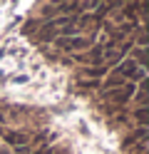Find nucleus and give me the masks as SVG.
Wrapping results in <instances>:
<instances>
[{"mask_svg": "<svg viewBox=\"0 0 149 154\" xmlns=\"http://www.w3.org/2000/svg\"><path fill=\"white\" fill-rule=\"evenodd\" d=\"M97 42V32H89V35H62L55 40V47L62 52H82V50H89V47H95Z\"/></svg>", "mask_w": 149, "mask_h": 154, "instance_id": "f257e3e1", "label": "nucleus"}, {"mask_svg": "<svg viewBox=\"0 0 149 154\" xmlns=\"http://www.w3.org/2000/svg\"><path fill=\"white\" fill-rule=\"evenodd\" d=\"M134 85L132 82H127L124 87H117V90H107L104 92V97L112 102V104H127V102H132L134 100Z\"/></svg>", "mask_w": 149, "mask_h": 154, "instance_id": "f03ea898", "label": "nucleus"}, {"mask_svg": "<svg viewBox=\"0 0 149 154\" xmlns=\"http://www.w3.org/2000/svg\"><path fill=\"white\" fill-rule=\"evenodd\" d=\"M27 134L25 132H20V129H10V132H5V144H10V147H15V149H20V147H27Z\"/></svg>", "mask_w": 149, "mask_h": 154, "instance_id": "7ed1b4c3", "label": "nucleus"}, {"mask_svg": "<svg viewBox=\"0 0 149 154\" xmlns=\"http://www.w3.org/2000/svg\"><path fill=\"white\" fill-rule=\"evenodd\" d=\"M82 75H85V77H89V80H99V77L109 75V67H107V65H99V67H85Z\"/></svg>", "mask_w": 149, "mask_h": 154, "instance_id": "20e7f679", "label": "nucleus"}, {"mask_svg": "<svg viewBox=\"0 0 149 154\" xmlns=\"http://www.w3.org/2000/svg\"><path fill=\"white\" fill-rule=\"evenodd\" d=\"M134 119L139 122V127H149V114H147V107L134 109Z\"/></svg>", "mask_w": 149, "mask_h": 154, "instance_id": "39448f33", "label": "nucleus"}, {"mask_svg": "<svg viewBox=\"0 0 149 154\" xmlns=\"http://www.w3.org/2000/svg\"><path fill=\"white\" fill-rule=\"evenodd\" d=\"M134 142H147V127H139L134 134H129V144Z\"/></svg>", "mask_w": 149, "mask_h": 154, "instance_id": "423d86ee", "label": "nucleus"}]
</instances>
